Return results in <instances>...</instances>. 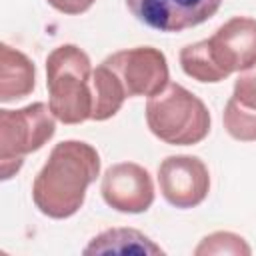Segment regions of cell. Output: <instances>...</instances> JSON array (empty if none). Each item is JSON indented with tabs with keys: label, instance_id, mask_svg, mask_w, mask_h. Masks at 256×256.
I'll return each instance as SVG.
<instances>
[{
	"label": "cell",
	"instance_id": "6da1fadb",
	"mask_svg": "<svg viewBox=\"0 0 256 256\" xmlns=\"http://www.w3.org/2000/svg\"><path fill=\"white\" fill-rule=\"evenodd\" d=\"M100 174V154L84 140L58 142L32 182L34 206L48 218L64 220L74 216L88 186Z\"/></svg>",
	"mask_w": 256,
	"mask_h": 256
},
{
	"label": "cell",
	"instance_id": "7a4b0ae2",
	"mask_svg": "<svg viewBox=\"0 0 256 256\" xmlns=\"http://www.w3.org/2000/svg\"><path fill=\"white\" fill-rule=\"evenodd\" d=\"M92 62L76 44H60L46 56L48 104L62 124L92 118Z\"/></svg>",
	"mask_w": 256,
	"mask_h": 256
},
{
	"label": "cell",
	"instance_id": "3957f363",
	"mask_svg": "<svg viewBox=\"0 0 256 256\" xmlns=\"http://www.w3.org/2000/svg\"><path fill=\"white\" fill-rule=\"evenodd\" d=\"M146 124L150 132L170 146L200 144L212 126L208 106L178 82L150 96L146 102Z\"/></svg>",
	"mask_w": 256,
	"mask_h": 256
},
{
	"label": "cell",
	"instance_id": "277c9868",
	"mask_svg": "<svg viewBox=\"0 0 256 256\" xmlns=\"http://www.w3.org/2000/svg\"><path fill=\"white\" fill-rule=\"evenodd\" d=\"M56 132V116L46 102H32L18 110H0V178L20 172L24 156L40 150Z\"/></svg>",
	"mask_w": 256,
	"mask_h": 256
},
{
	"label": "cell",
	"instance_id": "5b68a950",
	"mask_svg": "<svg viewBox=\"0 0 256 256\" xmlns=\"http://www.w3.org/2000/svg\"><path fill=\"white\" fill-rule=\"evenodd\" d=\"M120 80L128 98L154 96L168 86L170 70L162 50L154 46H134L118 50L102 60Z\"/></svg>",
	"mask_w": 256,
	"mask_h": 256
},
{
	"label": "cell",
	"instance_id": "8992f818",
	"mask_svg": "<svg viewBox=\"0 0 256 256\" xmlns=\"http://www.w3.org/2000/svg\"><path fill=\"white\" fill-rule=\"evenodd\" d=\"M158 186L170 206L180 210L196 208L210 192V172L198 156H166L158 166Z\"/></svg>",
	"mask_w": 256,
	"mask_h": 256
},
{
	"label": "cell",
	"instance_id": "52a82bcc",
	"mask_svg": "<svg viewBox=\"0 0 256 256\" xmlns=\"http://www.w3.org/2000/svg\"><path fill=\"white\" fill-rule=\"evenodd\" d=\"M222 0H126L130 14L160 32H182L210 20Z\"/></svg>",
	"mask_w": 256,
	"mask_h": 256
},
{
	"label": "cell",
	"instance_id": "ba28073f",
	"mask_svg": "<svg viewBox=\"0 0 256 256\" xmlns=\"http://www.w3.org/2000/svg\"><path fill=\"white\" fill-rule=\"evenodd\" d=\"M214 66L224 80L256 64V18L232 16L206 38Z\"/></svg>",
	"mask_w": 256,
	"mask_h": 256
},
{
	"label": "cell",
	"instance_id": "9c48e42d",
	"mask_svg": "<svg viewBox=\"0 0 256 256\" xmlns=\"http://www.w3.org/2000/svg\"><path fill=\"white\" fill-rule=\"evenodd\" d=\"M100 194L104 202L116 212L140 214L154 202V182L150 172L136 162H118L106 168Z\"/></svg>",
	"mask_w": 256,
	"mask_h": 256
},
{
	"label": "cell",
	"instance_id": "30bf717a",
	"mask_svg": "<svg viewBox=\"0 0 256 256\" xmlns=\"http://www.w3.org/2000/svg\"><path fill=\"white\" fill-rule=\"evenodd\" d=\"M36 86V66L18 48L0 44V102L8 104L32 94Z\"/></svg>",
	"mask_w": 256,
	"mask_h": 256
},
{
	"label": "cell",
	"instance_id": "8fae6325",
	"mask_svg": "<svg viewBox=\"0 0 256 256\" xmlns=\"http://www.w3.org/2000/svg\"><path fill=\"white\" fill-rule=\"evenodd\" d=\"M84 254H166L154 240L136 228H108L96 234L84 248Z\"/></svg>",
	"mask_w": 256,
	"mask_h": 256
},
{
	"label": "cell",
	"instance_id": "7c38bea8",
	"mask_svg": "<svg viewBox=\"0 0 256 256\" xmlns=\"http://www.w3.org/2000/svg\"><path fill=\"white\" fill-rule=\"evenodd\" d=\"M124 86L120 84L118 76L106 66L98 64L92 72V118L94 122H104L112 118L126 100Z\"/></svg>",
	"mask_w": 256,
	"mask_h": 256
},
{
	"label": "cell",
	"instance_id": "4fadbf2b",
	"mask_svg": "<svg viewBox=\"0 0 256 256\" xmlns=\"http://www.w3.org/2000/svg\"><path fill=\"white\" fill-rule=\"evenodd\" d=\"M180 66L186 76L198 80V82H208V84H218L224 80V76L218 72V68L212 62V56L208 52L206 38L194 44H188L180 50L178 54Z\"/></svg>",
	"mask_w": 256,
	"mask_h": 256
},
{
	"label": "cell",
	"instance_id": "5bb4252c",
	"mask_svg": "<svg viewBox=\"0 0 256 256\" xmlns=\"http://www.w3.org/2000/svg\"><path fill=\"white\" fill-rule=\"evenodd\" d=\"M226 132L238 142H256V110L228 98L222 114Z\"/></svg>",
	"mask_w": 256,
	"mask_h": 256
},
{
	"label": "cell",
	"instance_id": "9a60e30c",
	"mask_svg": "<svg viewBox=\"0 0 256 256\" xmlns=\"http://www.w3.org/2000/svg\"><path fill=\"white\" fill-rule=\"evenodd\" d=\"M194 254L196 256H222V254L248 256V254H252V248L240 234L228 232V230H218V232L204 236L200 240V244L194 248Z\"/></svg>",
	"mask_w": 256,
	"mask_h": 256
},
{
	"label": "cell",
	"instance_id": "2e32d148",
	"mask_svg": "<svg viewBox=\"0 0 256 256\" xmlns=\"http://www.w3.org/2000/svg\"><path fill=\"white\" fill-rule=\"evenodd\" d=\"M230 98H234L238 104L246 108L256 110V64L238 72Z\"/></svg>",
	"mask_w": 256,
	"mask_h": 256
},
{
	"label": "cell",
	"instance_id": "e0dca14e",
	"mask_svg": "<svg viewBox=\"0 0 256 256\" xmlns=\"http://www.w3.org/2000/svg\"><path fill=\"white\" fill-rule=\"evenodd\" d=\"M54 10L68 14V16H76V14H84L86 10H90L94 6L96 0H46Z\"/></svg>",
	"mask_w": 256,
	"mask_h": 256
}]
</instances>
